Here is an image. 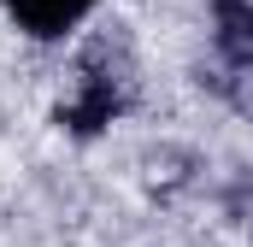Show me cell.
<instances>
[{
    "instance_id": "cell-1",
    "label": "cell",
    "mask_w": 253,
    "mask_h": 247,
    "mask_svg": "<svg viewBox=\"0 0 253 247\" xmlns=\"http://www.w3.org/2000/svg\"><path fill=\"white\" fill-rule=\"evenodd\" d=\"M124 106V94H118V82H112V71H94V59H83V94L59 106V124L71 135H94L100 124H112V112Z\"/></svg>"
},
{
    "instance_id": "cell-2",
    "label": "cell",
    "mask_w": 253,
    "mask_h": 247,
    "mask_svg": "<svg viewBox=\"0 0 253 247\" xmlns=\"http://www.w3.org/2000/svg\"><path fill=\"white\" fill-rule=\"evenodd\" d=\"M88 6L94 0H12V12H18V24L30 36H65Z\"/></svg>"
},
{
    "instance_id": "cell-3",
    "label": "cell",
    "mask_w": 253,
    "mask_h": 247,
    "mask_svg": "<svg viewBox=\"0 0 253 247\" xmlns=\"http://www.w3.org/2000/svg\"><path fill=\"white\" fill-rule=\"evenodd\" d=\"M218 53L230 65H253V6L248 0H218Z\"/></svg>"
}]
</instances>
